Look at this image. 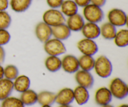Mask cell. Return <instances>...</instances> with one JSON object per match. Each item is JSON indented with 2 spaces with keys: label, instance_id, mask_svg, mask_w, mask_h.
Wrapping results in <instances>:
<instances>
[{
  "label": "cell",
  "instance_id": "obj_32",
  "mask_svg": "<svg viewBox=\"0 0 128 107\" xmlns=\"http://www.w3.org/2000/svg\"><path fill=\"white\" fill-rule=\"evenodd\" d=\"M78 7L83 8L86 6L91 3V0H73Z\"/></svg>",
  "mask_w": 128,
  "mask_h": 107
},
{
  "label": "cell",
  "instance_id": "obj_9",
  "mask_svg": "<svg viewBox=\"0 0 128 107\" xmlns=\"http://www.w3.org/2000/svg\"><path fill=\"white\" fill-rule=\"evenodd\" d=\"M34 31L37 39L42 43L52 37V27L43 21L39 22L36 25Z\"/></svg>",
  "mask_w": 128,
  "mask_h": 107
},
{
  "label": "cell",
  "instance_id": "obj_40",
  "mask_svg": "<svg viewBox=\"0 0 128 107\" xmlns=\"http://www.w3.org/2000/svg\"><path fill=\"white\" fill-rule=\"evenodd\" d=\"M41 107H52L51 105H42Z\"/></svg>",
  "mask_w": 128,
  "mask_h": 107
},
{
  "label": "cell",
  "instance_id": "obj_39",
  "mask_svg": "<svg viewBox=\"0 0 128 107\" xmlns=\"http://www.w3.org/2000/svg\"><path fill=\"white\" fill-rule=\"evenodd\" d=\"M119 107H128V105H126V104H123V105H120Z\"/></svg>",
  "mask_w": 128,
  "mask_h": 107
},
{
  "label": "cell",
  "instance_id": "obj_28",
  "mask_svg": "<svg viewBox=\"0 0 128 107\" xmlns=\"http://www.w3.org/2000/svg\"><path fill=\"white\" fill-rule=\"evenodd\" d=\"M1 107H25L20 98L14 96H9L2 101Z\"/></svg>",
  "mask_w": 128,
  "mask_h": 107
},
{
  "label": "cell",
  "instance_id": "obj_2",
  "mask_svg": "<svg viewBox=\"0 0 128 107\" xmlns=\"http://www.w3.org/2000/svg\"><path fill=\"white\" fill-rule=\"evenodd\" d=\"M82 16L88 22L98 24L103 20L104 13L101 7L90 3L82 9Z\"/></svg>",
  "mask_w": 128,
  "mask_h": 107
},
{
  "label": "cell",
  "instance_id": "obj_21",
  "mask_svg": "<svg viewBox=\"0 0 128 107\" xmlns=\"http://www.w3.org/2000/svg\"><path fill=\"white\" fill-rule=\"evenodd\" d=\"M116 33H117L116 27H115L108 21L104 23L100 27V35H101L102 38L106 40H113Z\"/></svg>",
  "mask_w": 128,
  "mask_h": 107
},
{
  "label": "cell",
  "instance_id": "obj_10",
  "mask_svg": "<svg viewBox=\"0 0 128 107\" xmlns=\"http://www.w3.org/2000/svg\"><path fill=\"white\" fill-rule=\"evenodd\" d=\"M75 73V80L79 86H83L87 89L92 87L94 79L90 71L79 70Z\"/></svg>",
  "mask_w": 128,
  "mask_h": 107
},
{
  "label": "cell",
  "instance_id": "obj_16",
  "mask_svg": "<svg viewBox=\"0 0 128 107\" xmlns=\"http://www.w3.org/2000/svg\"><path fill=\"white\" fill-rule=\"evenodd\" d=\"M74 100L79 105L86 104L90 100V93L88 89L81 86H78L73 90Z\"/></svg>",
  "mask_w": 128,
  "mask_h": 107
},
{
  "label": "cell",
  "instance_id": "obj_6",
  "mask_svg": "<svg viewBox=\"0 0 128 107\" xmlns=\"http://www.w3.org/2000/svg\"><path fill=\"white\" fill-rule=\"evenodd\" d=\"M108 22L115 27H122L126 25L128 16L124 11L120 8H112L109 11L107 15Z\"/></svg>",
  "mask_w": 128,
  "mask_h": 107
},
{
  "label": "cell",
  "instance_id": "obj_5",
  "mask_svg": "<svg viewBox=\"0 0 128 107\" xmlns=\"http://www.w3.org/2000/svg\"><path fill=\"white\" fill-rule=\"evenodd\" d=\"M109 89L112 96L119 100H122L128 95V85L119 78H115L111 80Z\"/></svg>",
  "mask_w": 128,
  "mask_h": 107
},
{
  "label": "cell",
  "instance_id": "obj_30",
  "mask_svg": "<svg viewBox=\"0 0 128 107\" xmlns=\"http://www.w3.org/2000/svg\"><path fill=\"white\" fill-rule=\"evenodd\" d=\"M11 35L7 30L0 29V46H3L10 42Z\"/></svg>",
  "mask_w": 128,
  "mask_h": 107
},
{
  "label": "cell",
  "instance_id": "obj_4",
  "mask_svg": "<svg viewBox=\"0 0 128 107\" xmlns=\"http://www.w3.org/2000/svg\"><path fill=\"white\" fill-rule=\"evenodd\" d=\"M44 50L48 56H60L66 52V48L62 41L50 38L44 43Z\"/></svg>",
  "mask_w": 128,
  "mask_h": 107
},
{
  "label": "cell",
  "instance_id": "obj_26",
  "mask_svg": "<svg viewBox=\"0 0 128 107\" xmlns=\"http://www.w3.org/2000/svg\"><path fill=\"white\" fill-rule=\"evenodd\" d=\"M113 40L118 47H126L128 45V30L127 29H121L117 31Z\"/></svg>",
  "mask_w": 128,
  "mask_h": 107
},
{
  "label": "cell",
  "instance_id": "obj_1",
  "mask_svg": "<svg viewBox=\"0 0 128 107\" xmlns=\"http://www.w3.org/2000/svg\"><path fill=\"white\" fill-rule=\"evenodd\" d=\"M94 70L98 76L102 78H107L112 74V63L107 56L101 55L95 60Z\"/></svg>",
  "mask_w": 128,
  "mask_h": 107
},
{
  "label": "cell",
  "instance_id": "obj_29",
  "mask_svg": "<svg viewBox=\"0 0 128 107\" xmlns=\"http://www.w3.org/2000/svg\"><path fill=\"white\" fill-rule=\"evenodd\" d=\"M11 15L6 11H0V29L7 30L11 24Z\"/></svg>",
  "mask_w": 128,
  "mask_h": 107
},
{
  "label": "cell",
  "instance_id": "obj_23",
  "mask_svg": "<svg viewBox=\"0 0 128 107\" xmlns=\"http://www.w3.org/2000/svg\"><path fill=\"white\" fill-rule=\"evenodd\" d=\"M20 100L25 106H32L37 103L38 93L34 90L28 89L21 93Z\"/></svg>",
  "mask_w": 128,
  "mask_h": 107
},
{
  "label": "cell",
  "instance_id": "obj_37",
  "mask_svg": "<svg viewBox=\"0 0 128 107\" xmlns=\"http://www.w3.org/2000/svg\"><path fill=\"white\" fill-rule=\"evenodd\" d=\"M58 107H72L70 105H60Z\"/></svg>",
  "mask_w": 128,
  "mask_h": 107
},
{
  "label": "cell",
  "instance_id": "obj_3",
  "mask_svg": "<svg viewBox=\"0 0 128 107\" xmlns=\"http://www.w3.org/2000/svg\"><path fill=\"white\" fill-rule=\"evenodd\" d=\"M42 21L51 27L65 23L66 18L58 9L50 8L46 10L42 15Z\"/></svg>",
  "mask_w": 128,
  "mask_h": 107
},
{
  "label": "cell",
  "instance_id": "obj_12",
  "mask_svg": "<svg viewBox=\"0 0 128 107\" xmlns=\"http://www.w3.org/2000/svg\"><path fill=\"white\" fill-rule=\"evenodd\" d=\"M112 96L110 89L107 87H101L96 90L94 100L96 104L102 106L111 103Z\"/></svg>",
  "mask_w": 128,
  "mask_h": 107
},
{
  "label": "cell",
  "instance_id": "obj_31",
  "mask_svg": "<svg viewBox=\"0 0 128 107\" xmlns=\"http://www.w3.org/2000/svg\"><path fill=\"white\" fill-rule=\"evenodd\" d=\"M64 0H46L48 6L52 9H58L62 5Z\"/></svg>",
  "mask_w": 128,
  "mask_h": 107
},
{
  "label": "cell",
  "instance_id": "obj_7",
  "mask_svg": "<svg viewBox=\"0 0 128 107\" xmlns=\"http://www.w3.org/2000/svg\"><path fill=\"white\" fill-rule=\"evenodd\" d=\"M77 48L82 55L92 56L97 53L99 50L98 45L94 40L85 38L78 42Z\"/></svg>",
  "mask_w": 128,
  "mask_h": 107
},
{
  "label": "cell",
  "instance_id": "obj_8",
  "mask_svg": "<svg viewBox=\"0 0 128 107\" xmlns=\"http://www.w3.org/2000/svg\"><path fill=\"white\" fill-rule=\"evenodd\" d=\"M61 68L68 73H75L80 70L78 58L72 55H65L61 60Z\"/></svg>",
  "mask_w": 128,
  "mask_h": 107
},
{
  "label": "cell",
  "instance_id": "obj_24",
  "mask_svg": "<svg viewBox=\"0 0 128 107\" xmlns=\"http://www.w3.org/2000/svg\"><path fill=\"white\" fill-rule=\"evenodd\" d=\"M56 94L49 91H42L38 94V101L41 106L42 105H52L55 103Z\"/></svg>",
  "mask_w": 128,
  "mask_h": 107
},
{
  "label": "cell",
  "instance_id": "obj_38",
  "mask_svg": "<svg viewBox=\"0 0 128 107\" xmlns=\"http://www.w3.org/2000/svg\"><path fill=\"white\" fill-rule=\"evenodd\" d=\"M101 107H114L112 105H110V104H108V105H104V106H102Z\"/></svg>",
  "mask_w": 128,
  "mask_h": 107
},
{
  "label": "cell",
  "instance_id": "obj_27",
  "mask_svg": "<svg viewBox=\"0 0 128 107\" xmlns=\"http://www.w3.org/2000/svg\"><path fill=\"white\" fill-rule=\"evenodd\" d=\"M19 75V70L15 65H8L4 68V78L13 81Z\"/></svg>",
  "mask_w": 128,
  "mask_h": 107
},
{
  "label": "cell",
  "instance_id": "obj_17",
  "mask_svg": "<svg viewBox=\"0 0 128 107\" xmlns=\"http://www.w3.org/2000/svg\"><path fill=\"white\" fill-rule=\"evenodd\" d=\"M13 90V81L5 78L0 79V101L9 97Z\"/></svg>",
  "mask_w": 128,
  "mask_h": 107
},
{
  "label": "cell",
  "instance_id": "obj_13",
  "mask_svg": "<svg viewBox=\"0 0 128 107\" xmlns=\"http://www.w3.org/2000/svg\"><path fill=\"white\" fill-rule=\"evenodd\" d=\"M85 24V20L83 16L78 13L72 16L68 17L66 20V25L70 28L71 31L78 32L81 31Z\"/></svg>",
  "mask_w": 128,
  "mask_h": 107
},
{
  "label": "cell",
  "instance_id": "obj_25",
  "mask_svg": "<svg viewBox=\"0 0 128 107\" xmlns=\"http://www.w3.org/2000/svg\"><path fill=\"white\" fill-rule=\"evenodd\" d=\"M78 61L81 70L90 71L94 69L95 59L92 56L82 55L78 58Z\"/></svg>",
  "mask_w": 128,
  "mask_h": 107
},
{
  "label": "cell",
  "instance_id": "obj_22",
  "mask_svg": "<svg viewBox=\"0 0 128 107\" xmlns=\"http://www.w3.org/2000/svg\"><path fill=\"white\" fill-rule=\"evenodd\" d=\"M44 65L50 72H57L61 68V60L57 56H48L45 60Z\"/></svg>",
  "mask_w": 128,
  "mask_h": 107
},
{
  "label": "cell",
  "instance_id": "obj_20",
  "mask_svg": "<svg viewBox=\"0 0 128 107\" xmlns=\"http://www.w3.org/2000/svg\"><path fill=\"white\" fill-rule=\"evenodd\" d=\"M78 8L73 0H64L60 8L64 16L70 17L78 13Z\"/></svg>",
  "mask_w": 128,
  "mask_h": 107
},
{
  "label": "cell",
  "instance_id": "obj_33",
  "mask_svg": "<svg viewBox=\"0 0 128 107\" xmlns=\"http://www.w3.org/2000/svg\"><path fill=\"white\" fill-rule=\"evenodd\" d=\"M9 7V0H0V11H6Z\"/></svg>",
  "mask_w": 128,
  "mask_h": 107
},
{
  "label": "cell",
  "instance_id": "obj_35",
  "mask_svg": "<svg viewBox=\"0 0 128 107\" xmlns=\"http://www.w3.org/2000/svg\"><path fill=\"white\" fill-rule=\"evenodd\" d=\"M6 58V52L3 46H0V64H2Z\"/></svg>",
  "mask_w": 128,
  "mask_h": 107
},
{
  "label": "cell",
  "instance_id": "obj_14",
  "mask_svg": "<svg viewBox=\"0 0 128 107\" xmlns=\"http://www.w3.org/2000/svg\"><path fill=\"white\" fill-rule=\"evenodd\" d=\"M81 31L85 38L94 40L100 36V26L97 23H85Z\"/></svg>",
  "mask_w": 128,
  "mask_h": 107
},
{
  "label": "cell",
  "instance_id": "obj_15",
  "mask_svg": "<svg viewBox=\"0 0 128 107\" xmlns=\"http://www.w3.org/2000/svg\"><path fill=\"white\" fill-rule=\"evenodd\" d=\"M71 31L66 23H62L52 27V36L54 38L64 41L70 37Z\"/></svg>",
  "mask_w": 128,
  "mask_h": 107
},
{
  "label": "cell",
  "instance_id": "obj_36",
  "mask_svg": "<svg viewBox=\"0 0 128 107\" xmlns=\"http://www.w3.org/2000/svg\"><path fill=\"white\" fill-rule=\"evenodd\" d=\"M4 78V68L0 64V79Z\"/></svg>",
  "mask_w": 128,
  "mask_h": 107
},
{
  "label": "cell",
  "instance_id": "obj_11",
  "mask_svg": "<svg viewBox=\"0 0 128 107\" xmlns=\"http://www.w3.org/2000/svg\"><path fill=\"white\" fill-rule=\"evenodd\" d=\"M73 101H74L73 90L70 88H64L56 94L55 103L58 105H70Z\"/></svg>",
  "mask_w": 128,
  "mask_h": 107
},
{
  "label": "cell",
  "instance_id": "obj_18",
  "mask_svg": "<svg viewBox=\"0 0 128 107\" xmlns=\"http://www.w3.org/2000/svg\"><path fill=\"white\" fill-rule=\"evenodd\" d=\"M14 90L17 92L22 93L30 89L31 81L28 76L26 75H18L15 80H13Z\"/></svg>",
  "mask_w": 128,
  "mask_h": 107
},
{
  "label": "cell",
  "instance_id": "obj_19",
  "mask_svg": "<svg viewBox=\"0 0 128 107\" xmlns=\"http://www.w3.org/2000/svg\"><path fill=\"white\" fill-rule=\"evenodd\" d=\"M32 0H10L9 6L16 13L25 12L30 8Z\"/></svg>",
  "mask_w": 128,
  "mask_h": 107
},
{
  "label": "cell",
  "instance_id": "obj_34",
  "mask_svg": "<svg viewBox=\"0 0 128 107\" xmlns=\"http://www.w3.org/2000/svg\"><path fill=\"white\" fill-rule=\"evenodd\" d=\"M106 1L107 0H91V3L102 8L106 5Z\"/></svg>",
  "mask_w": 128,
  "mask_h": 107
}]
</instances>
